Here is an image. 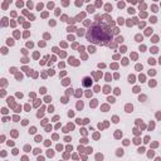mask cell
<instances>
[{"label":"cell","instance_id":"cell-1","mask_svg":"<svg viewBox=\"0 0 161 161\" xmlns=\"http://www.w3.org/2000/svg\"><path fill=\"white\" fill-rule=\"evenodd\" d=\"M83 80H85V82H83V86H86V87H88V86H91V82H89V80H91V79H89L88 77H86V78H85Z\"/></svg>","mask_w":161,"mask_h":161}]
</instances>
